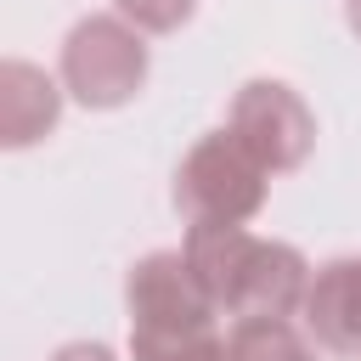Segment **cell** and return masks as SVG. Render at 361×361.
<instances>
[{"instance_id":"277c9868","label":"cell","mask_w":361,"mask_h":361,"mask_svg":"<svg viewBox=\"0 0 361 361\" xmlns=\"http://www.w3.org/2000/svg\"><path fill=\"white\" fill-rule=\"evenodd\" d=\"M147 73H152V51H147V34L135 23H124L118 11H90L68 28L62 39V56H56V79L62 90L90 107V113H113V107H130L141 90H147Z\"/></svg>"},{"instance_id":"9c48e42d","label":"cell","mask_w":361,"mask_h":361,"mask_svg":"<svg viewBox=\"0 0 361 361\" xmlns=\"http://www.w3.org/2000/svg\"><path fill=\"white\" fill-rule=\"evenodd\" d=\"M113 11L124 23H135L141 34H175V28L192 23L197 0H113Z\"/></svg>"},{"instance_id":"52a82bcc","label":"cell","mask_w":361,"mask_h":361,"mask_svg":"<svg viewBox=\"0 0 361 361\" xmlns=\"http://www.w3.org/2000/svg\"><path fill=\"white\" fill-rule=\"evenodd\" d=\"M62 102H68V90L45 68H34L23 56L0 62V147L23 152V147L45 141L62 118Z\"/></svg>"},{"instance_id":"8992f818","label":"cell","mask_w":361,"mask_h":361,"mask_svg":"<svg viewBox=\"0 0 361 361\" xmlns=\"http://www.w3.org/2000/svg\"><path fill=\"white\" fill-rule=\"evenodd\" d=\"M305 333L338 355V361H361V254H338V259H322L310 271V288H305Z\"/></svg>"},{"instance_id":"7c38bea8","label":"cell","mask_w":361,"mask_h":361,"mask_svg":"<svg viewBox=\"0 0 361 361\" xmlns=\"http://www.w3.org/2000/svg\"><path fill=\"white\" fill-rule=\"evenodd\" d=\"M344 28L361 39V0H344Z\"/></svg>"},{"instance_id":"30bf717a","label":"cell","mask_w":361,"mask_h":361,"mask_svg":"<svg viewBox=\"0 0 361 361\" xmlns=\"http://www.w3.org/2000/svg\"><path fill=\"white\" fill-rule=\"evenodd\" d=\"M147 361H231V355H226V333H203V338H192V344H175V350H164V355H147Z\"/></svg>"},{"instance_id":"ba28073f","label":"cell","mask_w":361,"mask_h":361,"mask_svg":"<svg viewBox=\"0 0 361 361\" xmlns=\"http://www.w3.org/2000/svg\"><path fill=\"white\" fill-rule=\"evenodd\" d=\"M316 350L322 344L293 316H248V322H231L226 333L231 361H316Z\"/></svg>"},{"instance_id":"6da1fadb","label":"cell","mask_w":361,"mask_h":361,"mask_svg":"<svg viewBox=\"0 0 361 361\" xmlns=\"http://www.w3.org/2000/svg\"><path fill=\"white\" fill-rule=\"evenodd\" d=\"M197 282L209 288L214 310L231 322L248 316H299L305 288H310V259L282 243V237H259L248 226H186L180 237Z\"/></svg>"},{"instance_id":"5b68a950","label":"cell","mask_w":361,"mask_h":361,"mask_svg":"<svg viewBox=\"0 0 361 361\" xmlns=\"http://www.w3.org/2000/svg\"><path fill=\"white\" fill-rule=\"evenodd\" d=\"M226 130H231L271 175L299 169V164L310 158V147H316V113H310V102H305L293 85H282V79H248V85L231 96V107H226Z\"/></svg>"},{"instance_id":"8fae6325","label":"cell","mask_w":361,"mask_h":361,"mask_svg":"<svg viewBox=\"0 0 361 361\" xmlns=\"http://www.w3.org/2000/svg\"><path fill=\"white\" fill-rule=\"evenodd\" d=\"M45 361H118L107 344H96V338H73V344H56Z\"/></svg>"},{"instance_id":"3957f363","label":"cell","mask_w":361,"mask_h":361,"mask_svg":"<svg viewBox=\"0 0 361 361\" xmlns=\"http://www.w3.org/2000/svg\"><path fill=\"white\" fill-rule=\"evenodd\" d=\"M271 197V169L220 124L186 147L175 164L169 203L186 226H248Z\"/></svg>"},{"instance_id":"7a4b0ae2","label":"cell","mask_w":361,"mask_h":361,"mask_svg":"<svg viewBox=\"0 0 361 361\" xmlns=\"http://www.w3.org/2000/svg\"><path fill=\"white\" fill-rule=\"evenodd\" d=\"M124 310H130V361H147V355H164L203 333H220V310H214L209 288L197 282L186 248L141 254L124 276Z\"/></svg>"}]
</instances>
